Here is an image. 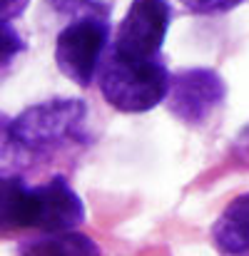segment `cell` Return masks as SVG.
I'll list each match as a JSON object with an SVG mask.
<instances>
[{
	"mask_svg": "<svg viewBox=\"0 0 249 256\" xmlns=\"http://www.w3.org/2000/svg\"><path fill=\"white\" fill-rule=\"evenodd\" d=\"M87 122L90 110L83 100L55 97L10 117V130L30 160H45L63 150L87 144Z\"/></svg>",
	"mask_w": 249,
	"mask_h": 256,
	"instance_id": "6da1fadb",
	"label": "cell"
},
{
	"mask_svg": "<svg viewBox=\"0 0 249 256\" xmlns=\"http://www.w3.org/2000/svg\"><path fill=\"white\" fill-rule=\"evenodd\" d=\"M169 80L172 75L162 58L132 60L115 52L112 48H107V55L97 72V85L105 102L127 114H140L165 102Z\"/></svg>",
	"mask_w": 249,
	"mask_h": 256,
	"instance_id": "7a4b0ae2",
	"label": "cell"
},
{
	"mask_svg": "<svg viewBox=\"0 0 249 256\" xmlns=\"http://www.w3.org/2000/svg\"><path fill=\"white\" fill-rule=\"evenodd\" d=\"M110 15L70 20L55 38V65L75 85L90 87L110 48Z\"/></svg>",
	"mask_w": 249,
	"mask_h": 256,
	"instance_id": "3957f363",
	"label": "cell"
},
{
	"mask_svg": "<svg viewBox=\"0 0 249 256\" xmlns=\"http://www.w3.org/2000/svg\"><path fill=\"white\" fill-rule=\"evenodd\" d=\"M169 22L172 8L167 0H132L110 48L132 60H157Z\"/></svg>",
	"mask_w": 249,
	"mask_h": 256,
	"instance_id": "277c9868",
	"label": "cell"
},
{
	"mask_svg": "<svg viewBox=\"0 0 249 256\" xmlns=\"http://www.w3.org/2000/svg\"><path fill=\"white\" fill-rule=\"evenodd\" d=\"M224 80L207 68L174 72L167 90V110L184 124H204L224 102Z\"/></svg>",
	"mask_w": 249,
	"mask_h": 256,
	"instance_id": "5b68a950",
	"label": "cell"
},
{
	"mask_svg": "<svg viewBox=\"0 0 249 256\" xmlns=\"http://www.w3.org/2000/svg\"><path fill=\"white\" fill-rule=\"evenodd\" d=\"M83 222V199L65 176L30 186V229H43L45 234L75 232Z\"/></svg>",
	"mask_w": 249,
	"mask_h": 256,
	"instance_id": "8992f818",
	"label": "cell"
},
{
	"mask_svg": "<svg viewBox=\"0 0 249 256\" xmlns=\"http://www.w3.org/2000/svg\"><path fill=\"white\" fill-rule=\"evenodd\" d=\"M212 242L224 256L249 254V192L232 199L212 226Z\"/></svg>",
	"mask_w": 249,
	"mask_h": 256,
	"instance_id": "52a82bcc",
	"label": "cell"
},
{
	"mask_svg": "<svg viewBox=\"0 0 249 256\" xmlns=\"http://www.w3.org/2000/svg\"><path fill=\"white\" fill-rule=\"evenodd\" d=\"M18 256H100V246L80 232H55L20 242Z\"/></svg>",
	"mask_w": 249,
	"mask_h": 256,
	"instance_id": "ba28073f",
	"label": "cell"
},
{
	"mask_svg": "<svg viewBox=\"0 0 249 256\" xmlns=\"http://www.w3.org/2000/svg\"><path fill=\"white\" fill-rule=\"evenodd\" d=\"M30 229V186L20 176H0V232Z\"/></svg>",
	"mask_w": 249,
	"mask_h": 256,
	"instance_id": "9c48e42d",
	"label": "cell"
},
{
	"mask_svg": "<svg viewBox=\"0 0 249 256\" xmlns=\"http://www.w3.org/2000/svg\"><path fill=\"white\" fill-rule=\"evenodd\" d=\"M33 160L20 150L10 130V117L0 112V176H18V172L30 167Z\"/></svg>",
	"mask_w": 249,
	"mask_h": 256,
	"instance_id": "30bf717a",
	"label": "cell"
},
{
	"mask_svg": "<svg viewBox=\"0 0 249 256\" xmlns=\"http://www.w3.org/2000/svg\"><path fill=\"white\" fill-rule=\"evenodd\" d=\"M23 50L25 40L20 38V32L8 20H0V72H5Z\"/></svg>",
	"mask_w": 249,
	"mask_h": 256,
	"instance_id": "8fae6325",
	"label": "cell"
},
{
	"mask_svg": "<svg viewBox=\"0 0 249 256\" xmlns=\"http://www.w3.org/2000/svg\"><path fill=\"white\" fill-rule=\"evenodd\" d=\"M177 2L194 15H222L234 10L242 0H177Z\"/></svg>",
	"mask_w": 249,
	"mask_h": 256,
	"instance_id": "7c38bea8",
	"label": "cell"
},
{
	"mask_svg": "<svg viewBox=\"0 0 249 256\" xmlns=\"http://www.w3.org/2000/svg\"><path fill=\"white\" fill-rule=\"evenodd\" d=\"M58 10H68L75 18H85V15H110V8L100 0H50ZM73 18V20H75Z\"/></svg>",
	"mask_w": 249,
	"mask_h": 256,
	"instance_id": "4fadbf2b",
	"label": "cell"
},
{
	"mask_svg": "<svg viewBox=\"0 0 249 256\" xmlns=\"http://www.w3.org/2000/svg\"><path fill=\"white\" fill-rule=\"evenodd\" d=\"M25 5H28V0H0V20H13V18H18L23 10H25Z\"/></svg>",
	"mask_w": 249,
	"mask_h": 256,
	"instance_id": "5bb4252c",
	"label": "cell"
}]
</instances>
